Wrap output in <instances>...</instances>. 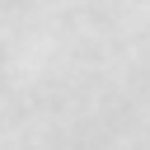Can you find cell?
<instances>
[]
</instances>
